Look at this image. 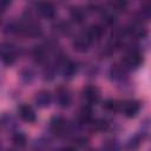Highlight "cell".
I'll list each match as a JSON object with an SVG mask.
<instances>
[{
    "instance_id": "obj_19",
    "label": "cell",
    "mask_w": 151,
    "mask_h": 151,
    "mask_svg": "<svg viewBox=\"0 0 151 151\" xmlns=\"http://www.w3.org/2000/svg\"><path fill=\"white\" fill-rule=\"evenodd\" d=\"M120 105H122V104H119L117 100L107 99V100H105V101H104L103 107H104L105 110H107V111L113 112V111H118V110H120Z\"/></svg>"
},
{
    "instance_id": "obj_17",
    "label": "cell",
    "mask_w": 151,
    "mask_h": 151,
    "mask_svg": "<svg viewBox=\"0 0 151 151\" xmlns=\"http://www.w3.org/2000/svg\"><path fill=\"white\" fill-rule=\"evenodd\" d=\"M101 151H119V144L113 139H109L103 143Z\"/></svg>"
},
{
    "instance_id": "obj_12",
    "label": "cell",
    "mask_w": 151,
    "mask_h": 151,
    "mask_svg": "<svg viewBox=\"0 0 151 151\" xmlns=\"http://www.w3.org/2000/svg\"><path fill=\"white\" fill-rule=\"evenodd\" d=\"M126 72H127V70L122 64H116L110 70V74L113 80H123L126 76Z\"/></svg>"
},
{
    "instance_id": "obj_15",
    "label": "cell",
    "mask_w": 151,
    "mask_h": 151,
    "mask_svg": "<svg viewBox=\"0 0 151 151\" xmlns=\"http://www.w3.org/2000/svg\"><path fill=\"white\" fill-rule=\"evenodd\" d=\"M92 111H91V109H90V106L88 105H85L84 107H81L80 109V111H79V114H78V118H79V122L80 123H90L91 122V119H92Z\"/></svg>"
},
{
    "instance_id": "obj_21",
    "label": "cell",
    "mask_w": 151,
    "mask_h": 151,
    "mask_svg": "<svg viewBox=\"0 0 151 151\" xmlns=\"http://www.w3.org/2000/svg\"><path fill=\"white\" fill-rule=\"evenodd\" d=\"M110 7L113 9V11H117V12H120V11H123L125 7H126V2L125 1H111L110 4Z\"/></svg>"
},
{
    "instance_id": "obj_14",
    "label": "cell",
    "mask_w": 151,
    "mask_h": 151,
    "mask_svg": "<svg viewBox=\"0 0 151 151\" xmlns=\"http://www.w3.org/2000/svg\"><path fill=\"white\" fill-rule=\"evenodd\" d=\"M70 15H71L72 20L76 21V22H78V24H80V22H83L85 20V11L81 7H78V6L71 8Z\"/></svg>"
},
{
    "instance_id": "obj_20",
    "label": "cell",
    "mask_w": 151,
    "mask_h": 151,
    "mask_svg": "<svg viewBox=\"0 0 151 151\" xmlns=\"http://www.w3.org/2000/svg\"><path fill=\"white\" fill-rule=\"evenodd\" d=\"M12 140L17 146H24L26 144V137L21 132H17L12 136Z\"/></svg>"
},
{
    "instance_id": "obj_24",
    "label": "cell",
    "mask_w": 151,
    "mask_h": 151,
    "mask_svg": "<svg viewBox=\"0 0 151 151\" xmlns=\"http://www.w3.org/2000/svg\"><path fill=\"white\" fill-rule=\"evenodd\" d=\"M9 5V1H6V0H4V1H1V11L4 12L6 8H7V6Z\"/></svg>"
},
{
    "instance_id": "obj_10",
    "label": "cell",
    "mask_w": 151,
    "mask_h": 151,
    "mask_svg": "<svg viewBox=\"0 0 151 151\" xmlns=\"http://www.w3.org/2000/svg\"><path fill=\"white\" fill-rule=\"evenodd\" d=\"M88 45H90V41H88V39L85 37V34L78 35V37L72 41V46H73V48H74L77 52H85V51H87Z\"/></svg>"
},
{
    "instance_id": "obj_9",
    "label": "cell",
    "mask_w": 151,
    "mask_h": 151,
    "mask_svg": "<svg viewBox=\"0 0 151 151\" xmlns=\"http://www.w3.org/2000/svg\"><path fill=\"white\" fill-rule=\"evenodd\" d=\"M51 100H52V96L48 91H39L35 97H34V103L39 106V107H47L50 104H51Z\"/></svg>"
},
{
    "instance_id": "obj_8",
    "label": "cell",
    "mask_w": 151,
    "mask_h": 151,
    "mask_svg": "<svg viewBox=\"0 0 151 151\" xmlns=\"http://www.w3.org/2000/svg\"><path fill=\"white\" fill-rule=\"evenodd\" d=\"M50 127H51V131L53 133H55V134H63L66 131L67 122L63 117H54L51 120Z\"/></svg>"
},
{
    "instance_id": "obj_2",
    "label": "cell",
    "mask_w": 151,
    "mask_h": 151,
    "mask_svg": "<svg viewBox=\"0 0 151 151\" xmlns=\"http://www.w3.org/2000/svg\"><path fill=\"white\" fill-rule=\"evenodd\" d=\"M84 34H85V37L88 39L90 42H91V41H98V40H100V39L103 38V35H104V27H103L101 25H99V24L91 25V26L86 29V32H85Z\"/></svg>"
},
{
    "instance_id": "obj_16",
    "label": "cell",
    "mask_w": 151,
    "mask_h": 151,
    "mask_svg": "<svg viewBox=\"0 0 151 151\" xmlns=\"http://www.w3.org/2000/svg\"><path fill=\"white\" fill-rule=\"evenodd\" d=\"M76 71H77V65L72 61H65L64 64V68H63V74L65 78L70 79L72 78L74 74H76Z\"/></svg>"
},
{
    "instance_id": "obj_3",
    "label": "cell",
    "mask_w": 151,
    "mask_h": 151,
    "mask_svg": "<svg viewBox=\"0 0 151 151\" xmlns=\"http://www.w3.org/2000/svg\"><path fill=\"white\" fill-rule=\"evenodd\" d=\"M139 109H140V105H139V103L136 101V100H127V101H125V103H123V104L120 105V110H122L123 113H124L126 117H129V118L134 117V116L138 113Z\"/></svg>"
},
{
    "instance_id": "obj_23",
    "label": "cell",
    "mask_w": 151,
    "mask_h": 151,
    "mask_svg": "<svg viewBox=\"0 0 151 151\" xmlns=\"http://www.w3.org/2000/svg\"><path fill=\"white\" fill-rule=\"evenodd\" d=\"M93 125H94V127H96L97 130H105V129H107V126H109V124H107L105 120H103V119L96 120V122L93 123Z\"/></svg>"
},
{
    "instance_id": "obj_4",
    "label": "cell",
    "mask_w": 151,
    "mask_h": 151,
    "mask_svg": "<svg viewBox=\"0 0 151 151\" xmlns=\"http://www.w3.org/2000/svg\"><path fill=\"white\" fill-rule=\"evenodd\" d=\"M1 59H2L4 64H6V65H11L15 60V50L11 44H2Z\"/></svg>"
},
{
    "instance_id": "obj_6",
    "label": "cell",
    "mask_w": 151,
    "mask_h": 151,
    "mask_svg": "<svg viewBox=\"0 0 151 151\" xmlns=\"http://www.w3.org/2000/svg\"><path fill=\"white\" fill-rule=\"evenodd\" d=\"M37 12L47 19H51L55 15V8L51 2H39L37 5Z\"/></svg>"
},
{
    "instance_id": "obj_13",
    "label": "cell",
    "mask_w": 151,
    "mask_h": 151,
    "mask_svg": "<svg viewBox=\"0 0 151 151\" xmlns=\"http://www.w3.org/2000/svg\"><path fill=\"white\" fill-rule=\"evenodd\" d=\"M125 32H126L127 34L134 37V38H142V37L145 35V29L142 27V25H139V24H137V22L131 24V25L126 28Z\"/></svg>"
},
{
    "instance_id": "obj_11",
    "label": "cell",
    "mask_w": 151,
    "mask_h": 151,
    "mask_svg": "<svg viewBox=\"0 0 151 151\" xmlns=\"http://www.w3.org/2000/svg\"><path fill=\"white\" fill-rule=\"evenodd\" d=\"M57 103L60 107H68L70 104H71L70 93L64 88H59L57 91Z\"/></svg>"
},
{
    "instance_id": "obj_5",
    "label": "cell",
    "mask_w": 151,
    "mask_h": 151,
    "mask_svg": "<svg viewBox=\"0 0 151 151\" xmlns=\"http://www.w3.org/2000/svg\"><path fill=\"white\" fill-rule=\"evenodd\" d=\"M81 97H83V99H84L87 104H94V103H97L98 99H99V91H98V88L94 87V86H86V87L83 90Z\"/></svg>"
},
{
    "instance_id": "obj_1",
    "label": "cell",
    "mask_w": 151,
    "mask_h": 151,
    "mask_svg": "<svg viewBox=\"0 0 151 151\" xmlns=\"http://www.w3.org/2000/svg\"><path fill=\"white\" fill-rule=\"evenodd\" d=\"M142 61H143V57H142L140 51L137 48H131L124 55L122 60V65L126 70H133V68H137L142 64Z\"/></svg>"
},
{
    "instance_id": "obj_7",
    "label": "cell",
    "mask_w": 151,
    "mask_h": 151,
    "mask_svg": "<svg viewBox=\"0 0 151 151\" xmlns=\"http://www.w3.org/2000/svg\"><path fill=\"white\" fill-rule=\"evenodd\" d=\"M18 113L20 118L27 123H33L35 120V112L29 105H26V104L20 105L18 109Z\"/></svg>"
},
{
    "instance_id": "obj_25",
    "label": "cell",
    "mask_w": 151,
    "mask_h": 151,
    "mask_svg": "<svg viewBox=\"0 0 151 151\" xmlns=\"http://www.w3.org/2000/svg\"><path fill=\"white\" fill-rule=\"evenodd\" d=\"M59 151H76V149L72 147V146H64V147H61Z\"/></svg>"
},
{
    "instance_id": "obj_18",
    "label": "cell",
    "mask_w": 151,
    "mask_h": 151,
    "mask_svg": "<svg viewBox=\"0 0 151 151\" xmlns=\"http://www.w3.org/2000/svg\"><path fill=\"white\" fill-rule=\"evenodd\" d=\"M33 57L37 63H42L46 60V52L41 46H37L33 51Z\"/></svg>"
},
{
    "instance_id": "obj_22",
    "label": "cell",
    "mask_w": 151,
    "mask_h": 151,
    "mask_svg": "<svg viewBox=\"0 0 151 151\" xmlns=\"http://www.w3.org/2000/svg\"><path fill=\"white\" fill-rule=\"evenodd\" d=\"M140 12L145 18H150L151 19V1L144 2L140 7Z\"/></svg>"
}]
</instances>
